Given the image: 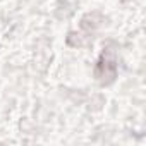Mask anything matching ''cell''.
Returning <instances> with one entry per match:
<instances>
[{
	"label": "cell",
	"mask_w": 146,
	"mask_h": 146,
	"mask_svg": "<svg viewBox=\"0 0 146 146\" xmlns=\"http://www.w3.org/2000/svg\"><path fill=\"white\" fill-rule=\"evenodd\" d=\"M115 72H117V60H115V53L110 52V48H107L102 57L100 62L96 65V79L102 84H108L115 79Z\"/></svg>",
	"instance_id": "6da1fadb"
}]
</instances>
